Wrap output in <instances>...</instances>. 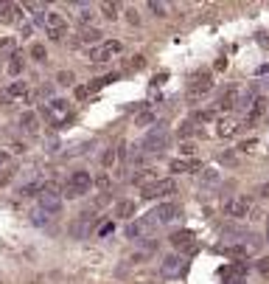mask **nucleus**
<instances>
[{
  "label": "nucleus",
  "instance_id": "nucleus-1",
  "mask_svg": "<svg viewBox=\"0 0 269 284\" xmlns=\"http://www.w3.org/2000/svg\"><path fill=\"white\" fill-rule=\"evenodd\" d=\"M90 189H93V175H90L87 169H76L70 177H67V186H65V197H81V194H87Z\"/></svg>",
  "mask_w": 269,
  "mask_h": 284
},
{
  "label": "nucleus",
  "instance_id": "nucleus-2",
  "mask_svg": "<svg viewBox=\"0 0 269 284\" xmlns=\"http://www.w3.org/2000/svg\"><path fill=\"white\" fill-rule=\"evenodd\" d=\"M174 192H177V180L174 177H157L149 186H143L140 197L143 200H157V197H168V194H174Z\"/></svg>",
  "mask_w": 269,
  "mask_h": 284
},
{
  "label": "nucleus",
  "instance_id": "nucleus-3",
  "mask_svg": "<svg viewBox=\"0 0 269 284\" xmlns=\"http://www.w3.org/2000/svg\"><path fill=\"white\" fill-rule=\"evenodd\" d=\"M222 208L230 219H247V217L252 214V200L244 197V194H241V197H227Z\"/></svg>",
  "mask_w": 269,
  "mask_h": 284
},
{
  "label": "nucleus",
  "instance_id": "nucleus-4",
  "mask_svg": "<svg viewBox=\"0 0 269 284\" xmlns=\"http://www.w3.org/2000/svg\"><path fill=\"white\" fill-rule=\"evenodd\" d=\"M168 147V130L163 121H157V127H152L143 138V149L146 152H163Z\"/></svg>",
  "mask_w": 269,
  "mask_h": 284
},
{
  "label": "nucleus",
  "instance_id": "nucleus-5",
  "mask_svg": "<svg viewBox=\"0 0 269 284\" xmlns=\"http://www.w3.org/2000/svg\"><path fill=\"white\" fill-rule=\"evenodd\" d=\"M39 208L48 214H59L62 208V192L56 189L54 183H42V192H39Z\"/></svg>",
  "mask_w": 269,
  "mask_h": 284
},
{
  "label": "nucleus",
  "instance_id": "nucleus-6",
  "mask_svg": "<svg viewBox=\"0 0 269 284\" xmlns=\"http://www.w3.org/2000/svg\"><path fill=\"white\" fill-rule=\"evenodd\" d=\"M42 115L48 121H54V124L62 127V121L70 118V104H67L65 99H51V102L42 104Z\"/></svg>",
  "mask_w": 269,
  "mask_h": 284
},
{
  "label": "nucleus",
  "instance_id": "nucleus-7",
  "mask_svg": "<svg viewBox=\"0 0 269 284\" xmlns=\"http://www.w3.org/2000/svg\"><path fill=\"white\" fill-rule=\"evenodd\" d=\"M211 90H213V76L208 70H205V73H196L188 85V104H196L205 93H211Z\"/></svg>",
  "mask_w": 269,
  "mask_h": 284
},
{
  "label": "nucleus",
  "instance_id": "nucleus-8",
  "mask_svg": "<svg viewBox=\"0 0 269 284\" xmlns=\"http://www.w3.org/2000/svg\"><path fill=\"white\" fill-rule=\"evenodd\" d=\"M123 51V43L121 40H104L101 45H96L90 51V62H110L112 57H118Z\"/></svg>",
  "mask_w": 269,
  "mask_h": 284
},
{
  "label": "nucleus",
  "instance_id": "nucleus-9",
  "mask_svg": "<svg viewBox=\"0 0 269 284\" xmlns=\"http://www.w3.org/2000/svg\"><path fill=\"white\" fill-rule=\"evenodd\" d=\"M219 276H222L224 284H244L247 282V264H244V262L222 264V267H219Z\"/></svg>",
  "mask_w": 269,
  "mask_h": 284
},
{
  "label": "nucleus",
  "instance_id": "nucleus-10",
  "mask_svg": "<svg viewBox=\"0 0 269 284\" xmlns=\"http://www.w3.org/2000/svg\"><path fill=\"white\" fill-rule=\"evenodd\" d=\"M179 214H182V205L179 203H157V208L152 211V219H154L157 225H168V222H174Z\"/></svg>",
  "mask_w": 269,
  "mask_h": 284
},
{
  "label": "nucleus",
  "instance_id": "nucleus-11",
  "mask_svg": "<svg viewBox=\"0 0 269 284\" xmlns=\"http://www.w3.org/2000/svg\"><path fill=\"white\" fill-rule=\"evenodd\" d=\"M45 28H48V37L51 40H62L67 34V20L59 12H45Z\"/></svg>",
  "mask_w": 269,
  "mask_h": 284
},
{
  "label": "nucleus",
  "instance_id": "nucleus-12",
  "mask_svg": "<svg viewBox=\"0 0 269 284\" xmlns=\"http://www.w3.org/2000/svg\"><path fill=\"white\" fill-rule=\"evenodd\" d=\"M152 231H154V219L152 217H143V219H134L126 225V237L129 239H146L152 237Z\"/></svg>",
  "mask_w": 269,
  "mask_h": 284
},
{
  "label": "nucleus",
  "instance_id": "nucleus-13",
  "mask_svg": "<svg viewBox=\"0 0 269 284\" xmlns=\"http://www.w3.org/2000/svg\"><path fill=\"white\" fill-rule=\"evenodd\" d=\"M171 245L179 250V253H193L196 250V237L191 231H174L171 234Z\"/></svg>",
  "mask_w": 269,
  "mask_h": 284
},
{
  "label": "nucleus",
  "instance_id": "nucleus-14",
  "mask_svg": "<svg viewBox=\"0 0 269 284\" xmlns=\"http://www.w3.org/2000/svg\"><path fill=\"white\" fill-rule=\"evenodd\" d=\"M267 107H269V102L264 99V96H255L252 102H250V110H247V127H252L261 118V115L267 113Z\"/></svg>",
  "mask_w": 269,
  "mask_h": 284
},
{
  "label": "nucleus",
  "instance_id": "nucleus-15",
  "mask_svg": "<svg viewBox=\"0 0 269 284\" xmlns=\"http://www.w3.org/2000/svg\"><path fill=\"white\" fill-rule=\"evenodd\" d=\"M238 96H241V90H238L235 85L224 87V93L219 96V104H216V110H233L235 104H238Z\"/></svg>",
  "mask_w": 269,
  "mask_h": 284
},
{
  "label": "nucleus",
  "instance_id": "nucleus-16",
  "mask_svg": "<svg viewBox=\"0 0 269 284\" xmlns=\"http://www.w3.org/2000/svg\"><path fill=\"white\" fill-rule=\"evenodd\" d=\"M168 169H171V175H188V172H199V169H205L199 160H182V158H177V160H171L168 163Z\"/></svg>",
  "mask_w": 269,
  "mask_h": 284
},
{
  "label": "nucleus",
  "instance_id": "nucleus-17",
  "mask_svg": "<svg viewBox=\"0 0 269 284\" xmlns=\"http://www.w3.org/2000/svg\"><path fill=\"white\" fill-rule=\"evenodd\" d=\"M160 270H163V276H179L185 270V259L182 256H166L163 264H160Z\"/></svg>",
  "mask_w": 269,
  "mask_h": 284
},
{
  "label": "nucleus",
  "instance_id": "nucleus-18",
  "mask_svg": "<svg viewBox=\"0 0 269 284\" xmlns=\"http://www.w3.org/2000/svg\"><path fill=\"white\" fill-rule=\"evenodd\" d=\"M3 90H6V96H9L11 102H14V99H25V96H28V82L17 79V82H11L9 87H3Z\"/></svg>",
  "mask_w": 269,
  "mask_h": 284
},
{
  "label": "nucleus",
  "instance_id": "nucleus-19",
  "mask_svg": "<svg viewBox=\"0 0 269 284\" xmlns=\"http://www.w3.org/2000/svg\"><path fill=\"white\" fill-rule=\"evenodd\" d=\"M20 17H22V6H17V3H6L0 9V20L3 23H17Z\"/></svg>",
  "mask_w": 269,
  "mask_h": 284
},
{
  "label": "nucleus",
  "instance_id": "nucleus-20",
  "mask_svg": "<svg viewBox=\"0 0 269 284\" xmlns=\"http://www.w3.org/2000/svg\"><path fill=\"white\" fill-rule=\"evenodd\" d=\"M20 127L28 132V135H37V132H39V118H37V113H31V110L22 113L20 115Z\"/></svg>",
  "mask_w": 269,
  "mask_h": 284
},
{
  "label": "nucleus",
  "instance_id": "nucleus-21",
  "mask_svg": "<svg viewBox=\"0 0 269 284\" xmlns=\"http://www.w3.org/2000/svg\"><path fill=\"white\" fill-rule=\"evenodd\" d=\"M90 219H93V214L84 211V214H81L76 222L70 225V234H73V237H84V234H87V228H90Z\"/></svg>",
  "mask_w": 269,
  "mask_h": 284
},
{
  "label": "nucleus",
  "instance_id": "nucleus-22",
  "mask_svg": "<svg viewBox=\"0 0 269 284\" xmlns=\"http://www.w3.org/2000/svg\"><path fill=\"white\" fill-rule=\"evenodd\" d=\"M134 211H137V205H134V200H121V203L115 205V214L123 217V219H132Z\"/></svg>",
  "mask_w": 269,
  "mask_h": 284
},
{
  "label": "nucleus",
  "instance_id": "nucleus-23",
  "mask_svg": "<svg viewBox=\"0 0 269 284\" xmlns=\"http://www.w3.org/2000/svg\"><path fill=\"white\" fill-rule=\"evenodd\" d=\"M118 160H121V158H118V147H110L104 155H101V166H104V169H115Z\"/></svg>",
  "mask_w": 269,
  "mask_h": 284
},
{
  "label": "nucleus",
  "instance_id": "nucleus-24",
  "mask_svg": "<svg viewBox=\"0 0 269 284\" xmlns=\"http://www.w3.org/2000/svg\"><path fill=\"white\" fill-rule=\"evenodd\" d=\"M22 68H25V62H22V54H11V59H9V65H6V70H9L11 76H20L22 73Z\"/></svg>",
  "mask_w": 269,
  "mask_h": 284
},
{
  "label": "nucleus",
  "instance_id": "nucleus-25",
  "mask_svg": "<svg viewBox=\"0 0 269 284\" xmlns=\"http://www.w3.org/2000/svg\"><path fill=\"white\" fill-rule=\"evenodd\" d=\"M78 40H81V43H90V45H101V31L90 25V28H84V31H81V37H78Z\"/></svg>",
  "mask_w": 269,
  "mask_h": 284
},
{
  "label": "nucleus",
  "instance_id": "nucleus-26",
  "mask_svg": "<svg viewBox=\"0 0 269 284\" xmlns=\"http://www.w3.org/2000/svg\"><path fill=\"white\" fill-rule=\"evenodd\" d=\"M199 180L205 183V186H216L219 183V169H213V166H205L199 175Z\"/></svg>",
  "mask_w": 269,
  "mask_h": 284
},
{
  "label": "nucleus",
  "instance_id": "nucleus-27",
  "mask_svg": "<svg viewBox=\"0 0 269 284\" xmlns=\"http://www.w3.org/2000/svg\"><path fill=\"white\" fill-rule=\"evenodd\" d=\"M146 9H149V12L154 14V17H168V6H166V3H157V0H149V3H146Z\"/></svg>",
  "mask_w": 269,
  "mask_h": 284
},
{
  "label": "nucleus",
  "instance_id": "nucleus-28",
  "mask_svg": "<svg viewBox=\"0 0 269 284\" xmlns=\"http://www.w3.org/2000/svg\"><path fill=\"white\" fill-rule=\"evenodd\" d=\"M39 192H42V183H25V186L20 189L22 197H34V194L39 197Z\"/></svg>",
  "mask_w": 269,
  "mask_h": 284
},
{
  "label": "nucleus",
  "instance_id": "nucleus-29",
  "mask_svg": "<svg viewBox=\"0 0 269 284\" xmlns=\"http://www.w3.org/2000/svg\"><path fill=\"white\" fill-rule=\"evenodd\" d=\"M76 17H78V20H81V23H84V25H87V23H93V17H96V12H93L90 6H78Z\"/></svg>",
  "mask_w": 269,
  "mask_h": 284
},
{
  "label": "nucleus",
  "instance_id": "nucleus-30",
  "mask_svg": "<svg viewBox=\"0 0 269 284\" xmlns=\"http://www.w3.org/2000/svg\"><path fill=\"white\" fill-rule=\"evenodd\" d=\"M118 9H121L118 3H104V6H101V14H104L107 20H115V17H118Z\"/></svg>",
  "mask_w": 269,
  "mask_h": 284
},
{
  "label": "nucleus",
  "instance_id": "nucleus-31",
  "mask_svg": "<svg viewBox=\"0 0 269 284\" xmlns=\"http://www.w3.org/2000/svg\"><path fill=\"white\" fill-rule=\"evenodd\" d=\"M56 82H59L62 87H70V85L76 82V76H73L70 70H59V73H56Z\"/></svg>",
  "mask_w": 269,
  "mask_h": 284
},
{
  "label": "nucleus",
  "instance_id": "nucleus-32",
  "mask_svg": "<svg viewBox=\"0 0 269 284\" xmlns=\"http://www.w3.org/2000/svg\"><path fill=\"white\" fill-rule=\"evenodd\" d=\"M115 79H118L115 73H110V76H101L98 82H93V85H87V90H90V93H93V90H101L104 85H110V82H115Z\"/></svg>",
  "mask_w": 269,
  "mask_h": 284
},
{
  "label": "nucleus",
  "instance_id": "nucleus-33",
  "mask_svg": "<svg viewBox=\"0 0 269 284\" xmlns=\"http://www.w3.org/2000/svg\"><path fill=\"white\" fill-rule=\"evenodd\" d=\"M14 175H17V169H14V166H6V169H0V189H3V186H9Z\"/></svg>",
  "mask_w": 269,
  "mask_h": 284
},
{
  "label": "nucleus",
  "instance_id": "nucleus-34",
  "mask_svg": "<svg viewBox=\"0 0 269 284\" xmlns=\"http://www.w3.org/2000/svg\"><path fill=\"white\" fill-rule=\"evenodd\" d=\"M31 57L37 59V62H45V59H48V51H45V45L34 43V45H31Z\"/></svg>",
  "mask_w": 269,
  "mask_h": 284
},
{
  "label": "nucleus",
  "instance_id": "nucleus-35",
  "mask_svg": "<svg viewBox=\"0 0 269 284\" xmlns=\"http://www.w3.org/2000/svg\"><path fill=\"white\" fill-rule=\"evenodd\" d=\"M48 219H51V214H48V211H42V208L31 214V222H34V225H48Z\"/></svg>",
  "mask_w": 269,
  "mask_h": 284
},
{
  "label": "nucleus",
  "instance_id": "nucleus-36",
  "mask_svg": "<svg viewBox=\"0 0 269 284\" xmlns=\"http://www.w3.org/2000/svg\"><path fill=\"white\" fill-rule=\"evenodd\" d=\"M154 121H157V113H140L134 124H137V127H149V124H154Z\"/></svg>",
  "mask_w": 269,
  "mask_h": 284
},
{
  "label": "nucleus",
  "instance_id": "nucleus-37",
  "mask_svg": "<svg viewBox=\"0 0 269 284\" xmlns=\"http://www.w3.org/2000/svg\"><path fill=\"white\" fill-rule=\"evenodd\" d=\"M227 256H247V245H227V248H222Z\"/></svg>",
  "mask_w": 269,
  "mask_h": 284
},
{
  "label": "nucleus",
  "instance_id": "nucleus-38",
  "mask_svg": "<svg viewBox=\"0 0 269 284\" xmlns=\"http://www.w3.org/2000/svg\"><path fill=\"white\" fill-rule=\"evenodd\" d=\"M258 273H261L264 279H269V256H264V259H258Z\"/></svg>",
  "mask_w": 269,
  "mask_h": 284
},
{
  "label": "nucleus",
  "instance_id": "nucleus-39",
  "mask_svg": "<svg viewBox=\"0 0 269 284\" xmlns=\"http://www.w3.org/2000/svg\"><path fill=\"white\" fill-rule=\"evenodd\" d=\"M193 152H196V147H193V144H191V141H185V144H182V147H179V155H185V158H191V155H193Z\"/></svg>",
  "mask_w": 269,
  "mask_h": 284
},
{
  "label": "nucleus",
  "instance_id": "nucleus-40",
  "mask_svg": "<svg viewBox=\"0 0 269 284\" xmlns=\"http://www.w3.org/2000/svg\"><path fill=\"white\" fill-rule=\"evenodd\" d=\"M126 20H129L132 25H137V23H140V14L134 12V9H129V12H126Z\"/></svg>",
  "mask_w": 269,
  "mask_h": 284
},
{
  "label": "nucleus",
  "instance_id": "nucleus-41",
  "mask_svg": "<svg viewBox=\"0 0 269 284\" xmlns=\"http://www.w3.org/2000/svg\"><path fill=\"white\" fill-rule=\"evenodd\" d=\"M112 228H115L112 222H107V225H101V228H98V237H107V234H112Z\"/></svg>",
  "mask_w": 269,
  "mask_h": 284
},
{
  "label": "nucleus",
  "instance_id": "nucleus-42",
  "mask_svg": "<svg viewBox=\"0 0 269 284\" xmlns=\"http://www.w3.org/2000/svg\"><path fill=\"white\" fill-rule=\"evenodd\" d=\"M96 183V186H101V189H107V186H110V177H107V175H101L98 180H93Z\"/></svg>",
  "mask_w": 269,
  "mask_h": 284
},
{
  "label": "nucleus",
  "instance_id": "nucleus-43",
  "mask_svg": "<svg viewBox=\"0 0 269 284\" xmlns=\"http://www.w3.org/2000/svg\"><path fill=\"white\" fill-rule=\"evenodd\" d=\"M11 149H14L17 155H22V152H25V144H20V141H14V144H11Z\"/></svg>",
  "mask_w": 269,
  "mask_h": 284
},
{
  "label": "nucleus",
  "instance_id": "nucleus-44",
  "mask_svg": "<svg viewBox=\"0 0 269 284\" xmlns=\"http://www.w3.org/2000/svg\"><path fill=\"white\" fill-rule=\"evenodd\" d=\"M258 194H261V197H269V183H261V186H258Z\"/></svg>",
  "mask_w": 269,
  "mask_h": 284
},
{
  "label": "nucleus",
  "instance_id": "nucleus-45",
  "mask_svg": "<svg viewBox=\"0 0 269 284\" xmlns=\"http://www.w3.org/2000/svg\"><path fill=\"white\" fill-rule=\"evenodd\" d=\"M129 65H132V68H143V57H140V54H137V57H134L132 62H129Z\"/></svg>",
  "mask_w": 269,
  "mask_h": 284
},
{
  "label": "nucleus",
  "instance_id": "nucleus-46",
  "mask_svg": "<svg viewBox=\"0 0 269 284\" xmlns=\"http://www.w3.org/2000/svg\"><path fill=\"white\" fill-rule=\"evenodd\" d=\"M179 135H182V138H188V135H193V127H182V130H179Z\"/></svg>",
  "mask_w": 269,
  "mask_h": 284
},
{
  "label": "nucleus",
  "instance_id": "nucleus-47",
  "mask_svg": "<svg viewBox=\"0 0 269 284\" xmlns=\"http://www.w3.org/2000/svg\"><path fill=\"white\" fill-rule=\"evenodd\" d=\"M87 87H76V96H78V99H87Z\"/></svg>",
  "mask_w": 269,
  "mask_h": 284
},
{
  "label": "nucleus",
  "instance_id": "nucleus-48",
  "mask_svg": "<svg viewBox=\"0 0 269 284\" xmlns=\"http://www.w3.org/2000/svg\"><path fill=\"white\" fill-rule=\"evenodd\" d=\"M6 163H9V152H0V166L6 169Z\"/></svg>",
  "mask_w": 269,
  "mask_h": 284
},
{
  "label": "nucleus",
  "instance_id": "nucleus-49",
  "mask_svg": "<svg viewBox=\"0 0 269 284\" xmlns=\"http://www.w3.org/2000/svg\"><path fill=\"white\" fill-rule=\"evenodd\" d=\"M0 70H3V65H0Z\"/></svg>",
  "mask_w": 269,
  "mask_h": 284
},
{
  "label": "nucleus",
  "instance_id": "nucleus-50",
  "mask_svg": "<svg viewBox=\"0 0 269 284\" xmlns=\"http://www.w3.org/2000/svg\"><path fill=\"white\" fill-rule=\"evenodd\" d=\"M267 239H269V234H267Z\"/></svg>",
  "mask_w": 269,
  "mask_h": 284
}]
</instances>
